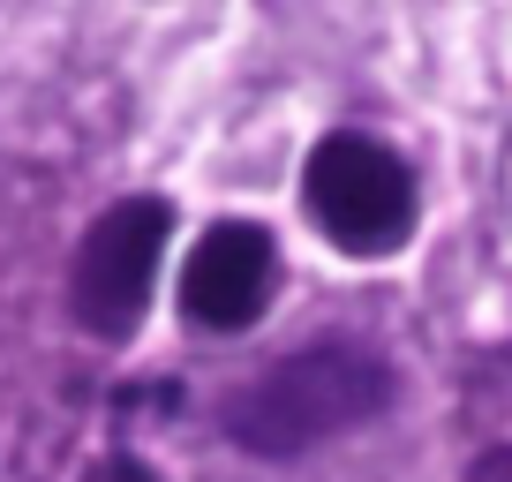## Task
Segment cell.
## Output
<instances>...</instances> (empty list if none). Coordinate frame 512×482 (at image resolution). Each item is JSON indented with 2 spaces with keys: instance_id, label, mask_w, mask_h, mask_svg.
<instances>
[{
  "instance_id": "2",
  "label": "cell",
  "mask_w": 512,
  "mask_h": 482,
  "mask_svg": "<svg viewBox=\"0 0 512 482\" xmlns=\"http://www.w3.org/2000/svg\"><path fill=\"white\" fill-rule=\"evenodd\" d=\"M302 196L309 219L347 249V257H384L400 249L415 226V174L400 166V151H384L377 136H324L302 166Z\"/></svg>"
},
{
  "instance_id": "1",
  "label": "cell",
  "mask_w": 512,
  "mask_h": 482,
  "mask_svg": "<svg viewBox=\"0 0 512 482\" xmlns=\"http://www.w3.org/2000/svg\"><path fill=\"white\" fill-rule=\"evenodd\" d=\"M392 400V370L362 347H302L287 362H272L264 377L234 392L226 407V437L241 452H264V460H294V452L324 445V437L369 422Z\"/></svg>"
},
{
  "instance_id": "5",
  "label": "cell",
  "mask_w": 512,
  "mask_h": 482,
  "mask_svg": "<svg viewBox=\"0 0 512 482\" xmlns=\"http://www.w3.org/2000/svg\"><path fill=\"white\" fill-rule=\"evenodd\" d=\"M83 482H159V475H151L144 460H128V452H106V460H98Z\"/></svg>"
},
{
  "instance_id": "4",
  "label": "cell",
  "mask_w": 512,
  "mask_h": 482,
  "mask_svg": "<svg viewBox=\"0 0 512 482\" xmlns=\"http://www.w3.org/2000/svg\"><path fill=\"white\" fill-rule=\"evenodd\" d=\"M272 279H279L272 234L249 226V219H226V226H211L189 249V264H181V309H189L196 324H211V332H241V324L264 317Z\"/></svg>"
},
{
  "instance_id": "6",
  "label": "cell",
  "mask_w": 512,
  "mask_h": 482,
  "mask_svg": "<svg viewBox=\"0 0 512 482\" xmlns=\"http://www.w3.org/2000/svg\"><path fill=\"white\" fill-rule=\"evenodd\" d=\"M467 482H512V445L482 452V460H475V475H467Z\"/></svg>"
},
{
  "instance_id": "3",
  "label": "cell",
  "mask_w": 512,
  "mask_h": 482,
  "mask_svg": "<svg viewBox=\"0 0 512 482\" xmlns=\"http://www.w3.org/2000/svg\"><path fill=\"white\" fill-rule=\"evenodd\" d=\"M166 226L174 211L159 196H128L113 204L106 219L83 234L76 249V317L106 339H128L136 317L151 302V279H159V257H166Z\"/></svg>"
}]
</instances>
